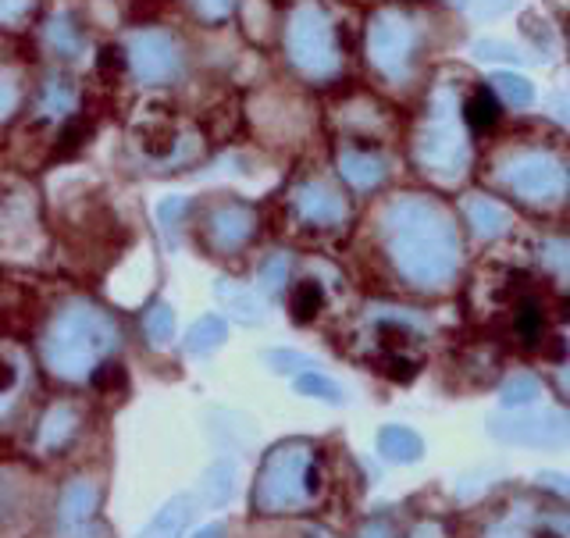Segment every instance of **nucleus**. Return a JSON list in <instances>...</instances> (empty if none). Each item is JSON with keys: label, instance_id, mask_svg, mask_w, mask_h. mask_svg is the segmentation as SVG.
Wrapping results in <instances>:
<instances>
[{"label": "nucleus", "instance_id": "obj_35", "mask_svg": "<svg viewBox=\"0 0 570 538\" xmlns=\"http://www.w3.org/2000/svg\"><path fill=\"white\" fill-rule=\"evenodd\" d=\"M538 485H542V489H549L553 496H560V499H567V503H570V478H567V474L542 471V474H538Z\"/></svg>", "mask_w": 570, "mask_h": 538}, {"label": "nucleus", "instance_id": "obj_12", "mask_svg": "<svg viewBox=\"0 0 570 538\" xmlns=\"http://www.w3.org/2000/svg\"><path fill=\"white\" fill-rule=\"evenodd\" d=\"M339 172L350 186L375 189V186H382V179H385V164H382V157H375L371 150H342Z\"/></svg>", "mask_w": 570, "mask_h": 538}, {"label": "nucleus", "instance_id": "obj_41", "mask_svg": "<svg viewBox=\"0 0 570 538\" xmlns=\"http://www.w3.org/2000/svg\"><path fill=\"white\" fill-rule=\"evenodd\" d=\"M357 538H396V535H392V528L385 521H371V524H364V528H360Z\"/></svg>", "mask_w": 570, "mask_h": 538}, {"label": "nucleus", "instance_id": "obj_8", "mask_svg": "<svg viewBox=\"0 0 570 538\" xmlns=\"http://www.w3.org/2000/svg\"><path fill=\"white\" fill-rule=\"evenodd\" d=\"M492 435L513 442V446L560 449L570 446V414L567 410H546V414L513 417V421H492Z\"/></svg>", "mask_w": 570, "mask_h": 538}, {"label": "nucleus", "instance_id": "obj_31", "mask_svg": "<svg viewBox=\"0 0 570 538\" xmlns=\"http://www.w3.org/2000/svg\"><path fill=\"white\" fill-rule=\"evenodd\" d=\"M285 278H289V257H285V253L271 257V261L261 268V286L271 289V293H278V289L285 286Z\"/></svg>", "mask_w": 570, "mask_h": 538}, {"label": "nucleus", "instance_id": "obj_43", "mask_svg": "<svg viewBox=\"0 0 570 538\" xmlns=\"http://www.w3.org/2000/svg\"><path fill=\"white\" fill-rule=\"evenodd\" d=\"M510 4H513V0H481V8L489 11V15H499V11H506Z\"/></svg>", "mask_w": 570, "mask_h": 538}, {"label": "nucleus", "instance_id": "obj_15", "mask_svg": "<svg viewBox=\"0 0 570 538\" xmlns=\"http://www.w3.org/2000/svg\"><path fill=\"white\" fill-rule=\"evenodd\" d=\"M93 514H97V489H93L90 481H72L61 496V521L65 528H82V524H90Z\"/></svg>", "mask_w": 570, "mask_h": 538}, {"label": "nucleus", "instance_id": "obj_36", "mask_svg": "<svg viewBox=\"0 0 570 538\" xmlns=\"http://www.w3.org/2000/svg\"><path fill=\"white\" fill-rule=\"evenodd\" d=\"M182 214H186V200H182V196H171V200H164V204H161V225L168 232L179 229Z\"/></svg>", "mask_w": 570, "mask_h": 538}, {"label": "nucleus", "instance_id": "obj_26", "mask_svg": "<svg viewBox=\"0 0 570 538\" xmlns=\"http://www.w3.org/2000/svg\"><path fill=\"white\" fill-rule=\"evenodd\" d=\"M321 303H325V289L318 282H300L289 296V310H293L296 321H310L321 310Z\"/></svg>", "mask_w": 570, "mask_h": 538}, {"label": "nucleus", "instance_id": "obj_30", "mask_svg": "<svg viewBox=\"0 0 570 538\" xmlns=\"http://www.w3.org/2000/svg\"><path fill=\"white\" fill-rule=\"evenodd\" d=\"M268 364L275 367L278 375H296V371H314V364H310V357H303V353H293V350H275L268 353Z\"/></svg>", "mask_w": 570, "mask_h": 538}, {"label": "nucleus", "instance_id": "obj_5", "mask_svg": "<svg viewBox=\"0 0 570 538\" xmlns=\"http://www.w3.org/2000/svg\"><path fill=\"white\" fill-rule=\"evenodd\" d=\"M453 104L446 97L435 100V111L428 115V122L421 125L414 143V157L424 172L435 175V179H460L467 172V161H471V150H467V139L460 132V125L453 122Z\"/></svg>", "mask_w": 570, "mask_h": 538}, {"label": "nucleus", "instance_id": "obj_46", "mask_svg": "<svg viewBox=\"0 0 570 538\" xmlns=\"http://www.w3.org/2000/svg\"><path fill=\"white\" fill-rule=\"evenodd\" d=\"M449 4H456V8H464V4H467V0H449Z\"/></svg>", "mask_w": 570, "mask_h": 538}, {"label": "nucleus", "instance_id": "obj_32", "mask_svg": "<svg viewBox=\"0 0 570 538\" xmlns=\"http://www.w3.org/2000/svg\"><path fill=\"white\" fill-rule=\"evenodd\" d=\"M90 378H93V385H97V389H122V385H125V367L122 364H100Z\"/></svg>", "mask_w": 570, "mask_h": 538}, {"label": "nucleus", "instance_id": "obj_44", "mask_svg": "<svg viewBox=\"0 0 570 538\" xmlns=\"http://www.w3.org/2000/svg\"><path fill=\"white\" fill-rule=\"evenodd\" d=\"M193 538H225V528H221V524H207V528H200Z\"/></svg>", "mask_w": 570, "mask_h": 538}, {"label": "nucleus", "instance_id": "obj_24", "mask_svg": "<svg viewBox=\"0 0 570 538\" xmlns=\"http://www.w3.org/2000/svg\"><path fill=\"white\" fill-rule=\"evenodd\" d=\"M296 392H303V396H314V400H325V403H342V400H346V392H342L328 375H321L318 367H314V371H303V375L296 378Z\"/></svg>", "mask_w": 570, "mask_h": 538}, {"label": "nucleus", "instance_id": "obj_14", "mask_svg": "<svg viewBox=\"0 0 570 538\" xmlns=\"http://www.w3.org/2000/svg\"><path fill=\"white\" fill-rule=\"evenodd\" d=\"M464 214H467V221H471V229L478 232L481 239H496L510 229V214H506L496 200H489V196H478V193L467 196Z\"/></svg>", "mask_w": 570, "mask_h": 538}, {"label": "nucleus", "instance_id": "obj_4", "mask_svg": "<svg viewBox=\"0 0 570 538\" xmlns=\"http://www.w3.org/2000/svg\"><path fill=\"white\" fill-rule=\"evenodd\" d=\"M285 50H289L293 65L314 82L335 79L339 68H342L339 47H335V29H332V22H328V15L314 4V0L300 4V8L289 15Z\"/></svg>", "mask_w": 570, "mask_h": 538}, {"label": "nucleus", "instance_id": "obj_23", "mask_svg": "<svg viewBox=\"0 0 570 538\" xmlns=\"http://www.w3.org/2000/svg\"><path fill=\"white\" fill-rule=\"evenodd\" d=\"M492 86H496V93L506 100L510 107H528L531 100H535V86H531L524 75H513V72H496L492 75Z\"/></svg>", "mask_w": 570, "mask_h": 538}, {"label": "nucleus", "instance_id": "obj_28", "mask_svg": "<svg viewBox=\"0 0 570 538\" xmlns=\"http://www.w3.org/2000/svg\"><path fill=\"white\" fill-rule=\"evenodd\" d=\"M143 332H147V339L154 346H168L171 332H175V310H171L168 303H157L147 314V321H143Z\"/></svg>", "mask_w": 570, "mask_h": 538}, {"label": "nucleus", "instance_id": "obj_33", "mask_svg": "<svg viewBox=\"0 0 570 538\" xmlns=\"http://www.w3.org/2000/svg\"><path fill=\"white\" fill-rule=\"evenodd\" d=\"M232 4L236 0H193V11L200 18H207V22H221V18H228Z\"/></svg>", "mask_w": 570, "mask_h": 538}, {"label": "nucleus", "instance_id": "obj_40", "mask_svg": "<svg viewBox=\"0 0 570 538\" xmlns=\"http://www.w3.org/2000/svg\"><path fill=\"white\" fill-rule=\"evenodd\" d=\"M478 54L481 58H492V61H513L517 58V54H513L510 47H506V43H478Z\"/></svg>", "mask_w": 570, "mask_h": 538}, {"label": "nucleus", "instance_id": "obj_2", "mask_svg": "<svg viewBox=\"0 0 570 538\" xmlns=\"http://www.w3.org/2000/svg\"><path fill=\"white\" fill-rule=\"evenodd\" d=\"M114 343H118V328L111 325L104 310L90 303H72L50 321L43 335V360L57 378L79 382L97 371L100 360L114 350Z\"/></svg>", "mask_w": 570, "mask_h": 538}, {"label": "nucleus", "instance_id": "obj_25", "mask_svg": "<svg viewBox=\"0 0 570 538\" xmlns=\"http://www.w3.org/2000/svg\"><path fill=\"white\" fill-rule=\"evenodd\" d=\"M75 107V86L68 82H47V90H43V100H40V115L43 118H65L72 115Z\"/></svg>", "mask_w": 570, "mask_h": 538}, {"label": "nucleus", "instance_id": "obj_29", "mask_svg": "<svg viewBox=\"0 0 570 538\" xmlns=\"http://www.w3.org/2000/svg\"><path fill=\"white\" fill-rule=\"evenodd\" d=\"M538 253H542V264H546L553 275L570 278V239H546Z\"/></svg>", "mask_w": 570, "mask_h": 538}, {"label": "nucleus", "instance_id": "obj_34", "mask_svg": "<svg viewBox=\"0 0 570 538\" xmlns=\"http://www.w3.org/2000/svg\"><path fill=\"white\" fill-rule=\"evenodd\" d=\"M86 132H90V129H86V125H79V122L68 125L65 136H61V147H57L54 154H57V157H72L75 150L82 147V139H86Z\"/></svg>", "mask_w": 570, "mask_h": 538}, {"label": "nucleus", "instance_id": "obj_37", "mask_svg": "<svg viewBox=\"0 0 570 538\" xmlns=\"http://www.w3.org/2000/svg\"><path fill=\"white\" fill-rule=\"evenodd\" d=\"M385 375L396 378V382H410V378L417 375V364L407 357H389L385 360Z\"/></svg>", "mask_w": 570, "mask_h": 538}, {"label": "nucleus", "instance_id": "obj_18", "mask_svg": "<svg viewBox=\"0 0 570 538\" xmlns=\"http://www.w3.org/2000/svg\"><path fill=\"white\" fill-rule=\"evenodd\" d=\"M47 43H50V50H54L57 58H79L82 50H86V36H82V29L72 22L68 15H57V18H50V25H47Z\"/></svg>", "mask_w": 570, "mask_h": 538}, {"label": "nucleus", "instance_id": "obj_11", "mask_svg": "<svg viewBox=\"0 0 570 538\" xmlns=\"http://www.w3.org/2000/svg\"><path fill=\"white\" fill-rule=\"evenodd\" d=\"M253 229H257V214L246 204H236V200L218 207V211L211 214V221H207V236H211V243L218 246L221 253H236L239 246L253 236Z\"/></svg>", "mask_w": 570, "mask_h": 538}, {"label": "nucleus", "instance_id": "obj_3", "mask_svg": "<svg viewBox=\"0 0 570 538\" xmlns=\"http://www.w3.org/2000/svg\"><path fill=\"white\" fill-rule=\"evenodd\" d=\"M318 489L321 471L314 464V449L307 442H285L271 449V457L264 460V471L253 489V506L261 514H278V510L307 503L310 496H318Z\"/></svg>", "mask_w": 570, "mask_h": 538}, {"label": "nucleus", "instance_id": "obj_45", "mask_svg": "<svg viewBox=\"0 0 570 538\" xmlns=\"http://www.w3.org/2000/svg\"><path fill=\"white\" fill-rule=\"evenodd\" d=\"M567 346H570V332H567ZM560 389H563V396H570V364L560 371Z\"/></svg>", "mask_w": 570, "mask_h": 538}, {"label": "nucleus", "instance_id": "obj_20", "mask_svg": "<svg viewBox=\"0 0 570 538\" xmlns=\"http://www.w3.org/2000/svg\"><path fill=\"white\" fill-rule=\"evenodd\" d=\"M236 492V467L228 460H218L214 467H207L204 481H200V496L207 506H225Z\"/></svg>", "mask_w": 570, "mask_h": 538}, {"label": "nucleus", "instance_id": "obj_17", "mask_svg": "<svg viewBox=\"0 0 570 538\" xmlns=\"http://www.w3.org/2000/svg\"><path fill=\"white\" fill-rule=\"evenodd\" d=\"M189 510H193V499L175 496L168 506H164L161 514L147 524V528L139 531V538H179L182 528H186V521H189Z\"/></svg>", "mask_w": 570, "mask_h": 538}, {"label": "nucleus", "instance_id": "obj_16", "mask_svg": "<svg viewBox=\"0 0 570 538\" xmlns=\"http://www.w3.org/2000/svg\"><path fill=\"white\" fill-rule=\"evenodd\" d=\"M218 300L225 303L228 314H232L236 321H243V325H257V321H264V303L257 300L253 289L239 286V282H218Z\"/></svg>", "mask_w": 570, "mask_h": 538}, {"label": "nucleus", "instance_id": "obj_39", "mask_svg": "<svg viewBox=\"0 0 570 538\" xmlns=\"http://www.w3.org/2000/svg\"><path fill=\"white\" fill-rule=\"evenodd\" d=\"M122 65H125V58H122V50H114V47H107L104 54H100V75H118L122 72Z\"/></svg>", "mask_w": 570, "mask_h": 538}, {"label": "nucleus", "instance_id": "obj_1", "mask_svg": "<svg viewBox=\"0 0 570 538\" xmlns=\"http://www.w3.org/2000/svg\"><path fill=\"white\" fill-rule=\"evenodd\" d=\"M392 268L417 289H446L460 271V236L435 200L399 196L382 214Z\"/></svg>", "mask_w": 570, "mask_h": 538}, {"label": "nucleus", "instance_id": "obj_7", "mask_svg": "<svg viewBox=\"0 0 570 538\" xmlns=\"http://www.w3.org/2000/svg\"><path fill=\"white\" fill-rule=\"evenodd\" d=\"M367 54L385 79H407L417 54V29L403 11L382 8L367 25Z\"/></svg>", "mask_w": 570, "mask_h": 538}, {"label": "nucleus", "instance_id": "obj_9", "mask_svg": "<svg viewBox=\"0 0 570 538\" xmlns=\"http://www.w3.org/2000/svg\"><path fill=\"white\" fill-rule=\"evenodd\" d=\"M129 61L147 86H161L182 75V50L168 33H139L129 43Z\"/></svg>", "mask_w": 570, "mask_h": 538}, {"label": "nucleus", "instance_id": "obj_6", "mask_svg": "<svg viewBox=\"0 0 570 538\" xmlns=\"http://www.w3.org/2000/svg\"><path fill=\"white\" fill-rule=\"evenodd\" d=\"M499 182L524 204L553 207L570 193V168L549 150H524L499 168Z\"/></svg>", "mask_w": 570, "mask_h": 538}, {"label": "nucleus", "instance_id": "obj_13", "mask_svg": "<svg viewBox=\"0 0 570 538\" xmlns=\"http://www.w3.org/2000/svg\"><path fill=\"white\" fill-rule=\"evenodd\" d=\"M378 453L396 460V464H414V460H421L424 442L407 424H385L382 432H378Z\"/></svg>", "mask_w": 570, "mask_h": 538}, {"label": "nucleus", "instance_id": "obj_22", "mask_svg": "<svg viewBox=\"0 0 570 538\" xmlns=\"http://www.w3.org/2000/svg\"><path fill=\"white\" fill-rule=\"evenodd\" d=\"M464 118H467V125H471L474 132L492 129V125L499 122V100H496V93H492V90L471 93V100L464 104Z\"/></svg>", "mask_w": 570, "mask_h": 538}, {"label": "nucleus", "instance_id": "obj_19", "mask_svg": "<svg viewBox=\"0 0 570 538\" xmlns=\"http://www.w3.org/2000/svg\"><path fill=\"white\" fill-rule=\"evenodd\" d=\"M75 428H79V414H75L72 407H54L47 417H43L40 449H43V453H50V449H61L75 435Z\"/></svg>", "mask_w": 570, "mask_h": 538}, {"label": "nucleus", "instance_id": "obj_21", "mask_svg": "<svg viewBox=\"0 0 570 538\" xmlns=\"http://www.w3.org/2000/svg\"><path fill=\"white\" fill-rule=\"evenodd\" d=\"M225 335H228L225 318H218V314H211V318H200L186 332V350L189 353H211V350H218V346L225 343Z\"/></svg>", "mask_w": 570, "mask_h": 538}, {"label": "nucleus", "instance_id": "obj_27", "mask_svg": "<svg viewBox=\"0 0 570 538\" xmlns=\"http://www.w3.org/2000/svg\"><path fill=\"white\" fill-rule=\"evenodd\" d=\"M538 396H542V385H538V378L531 375H513L510 382L503 385V407L513 410V407H528V403H535Z\"/></svg>", "mask_w": 570, "mask_h": 538}, {"label": "nucleus", "instance_id": "obj_42", "mask_svg": "<svg viewBox=\"0 0 570 538\" xmlns=\"http://www.w3.org/2000/svg\"><path fill=\"white\" fill-rule=\"evenodd\" d=\"M485 538H528V535L521 528H513V524H496Z\"/></svg>", "mask_w": 570, "mask_h": 538}, {"label": "nucleus", "instance_id": "obj_38", "mask_svg": "<svg viewBox=\"0 0 570 538\" xmlns=\"http://www.w3.org/2000/svg\"><path fill=\"white\" fill-rule=\"evenodd\" d=\"M33 11V0H0V18L8 25H15L22 15H29Z\"/></svg>", "mask_w": 570, "mask_h": 538}, {"label": "nucleus", "instance_id": "obj_10", "mask_svg": "<svg viewBox=\"0 0 570 538\" xmlns=\"http://www.w3.org/2000/svg\"><path fill=\"white\" fill-rule=\"evenodd\" d=\"M293 207L307 225H318V229H335L346 221V200L325 182H307V186L296 189Z\"/></svg>", "mask_w": 570, "mask_h": 538}]
</instances>
